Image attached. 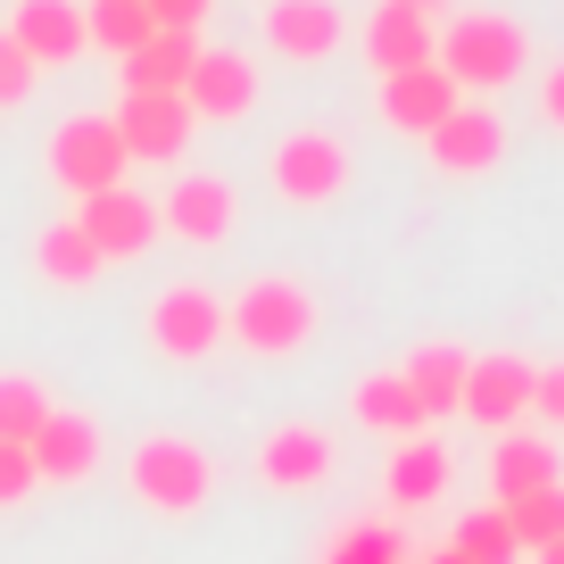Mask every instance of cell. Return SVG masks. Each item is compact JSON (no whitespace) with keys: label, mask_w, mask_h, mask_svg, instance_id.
Segmentation results:
<instances>
[{"label":"cell","mask_w":564,"mask_h":564,"mask_svg":"<svg viewBox=\"0 0 564 564\" xmlns=\"http://www.w3.org/2000/svg\"><path fill=\"white\" fill-rule=\"evenodd\" d=\"M159 225L183 249H225L232 225H241V199H232L225 175H175V192L159 199Z\"/></svg>","instance_id":"ba28073f"},{"label":"cell","mask_w":564,"mask_h":564,"mask_svg":"<svg viewBox=\"0 0 564 564\" xmlns=\"http://www.w3.org/2000/svg\"><path fill=\"white\" fill-rule=\"evenodd\" d=\"M432 51H441V25L423 18V9H406V0H382V9L366 18V58H373V75L432 67Z\"/></svg>","instance_id":"e0dca14e"},{"label":"cell","mask_w":564,"mask_h":564,"mask_svg":"<svg viewBox=\"0 0 564 564\" xmlns=\"http://www.w3.org/2000/svg\"><path fill=\"white\" fill-rule=\"evenodd\" d=\"M192 58H199V34H150L133 58H117V75H124V91H183Z\"/></svg>","instance_id":"cb8c5ba5"},{"label":"cell","mask_w":564,"mask_h":564,"mask_svg":"<svg viewBox=\"0 0 564 564\" xmlns=\"http://www.w3.org/2000/svg\"><path fill=\"white\" fill-rule=\"evenodd\" d=\"M540 564H564V540H547V547H540Z\"/></svg>","instance_id":"d590c367"},{"label":"cell","mask_w":564,"mask_h":564,"mask_svg":"<svg viewBox=\"0 0 564 564\" xmlns=\"http://www.w3.org/2000/svg\"><path fill=\"white\" fill-rule=\"evenodd\" d=\"M117 141H124V159L141 166H175L183 159V141H192V108H183V91H124L117 100Z\"/></svg>","instance_id":"52a82bcc"},{"label":"cell","mask_w":564,"mask_h":564,"mask_svg":"<svg viewBox=\"0 0 564 564\" xmlns=\"http://www.w3.org/2000/svg\"><path fill=\"white\" fill-rule=\"evenodd\" d=\"M415 564H465V556H457V547H432V556H415Z\"/></svg>","instance_id":"e575fe53"},{"label":"cell","mask_w":564,"mask_h":564,"mask_svg":"<svg viewBox=\"0 0 564 564\" xmlns=\"http://www.w3.org/2000/svg\"><path fill=\"white\" fill-rule=\"evenodd\" d=\"M42 415H51V399H42L34 373H0V441L25 448V441L42 432Z\"/></svg>","instance_id":"83f0119b"},{"label":"cell","mask_w":564,"mask_h":564,"mask_svg":"<svg viewBox=\"0 0 564 564\" xmlns=\"http://www.w3.org/2000/svg\"><path fill=\"white\" fill-rule=\"evenodd\" d=\"M457 100H465V91L441 75V58H432V67H406V75H382V124H390V133H415V141L441 133Z\"/></svg>","instance_id":"2e32d148"},{"label":"cell","mask_w":564,"mask_h":564,"mask_svg":"<svg viewBox=\"0 0 564 564\" xmlns=\"http://www.w3.org/2000/svg\"><path fill=\"white\" fill-rule=\"evenodd\" d=\"M124 490L150 514L183 523V514H199L216 498V457L199 441H183V432H150V441H133V457H124Z\"/></svg>","instance_id":"7a4b0ae2"},{"label":"cell","mask_w":564,"mask_h":564,"mask_svg":"<svg viewBox=\"0 0 564 564\" xmlns=\"http://www.w3.org/2000/svg\"><path fill=\"white\" fill-rule=\"evenodd\" d=\"M9 42H18L34 67H75V58L91 51L84 9H75V0H18V18H9Z\"/></svg>","instance_id":"9a60e30c"},{"label":"cell","mask_w":564,"mask_h":564,"mask_svg":"<svg viewBox=\"0 0 564 564\" xmlns=\"http://www.w3.org/2000/svg\"><path fill=\"white\" fill-rule=\"evenodd\" d=\"M448 490V448L432 441V432H415V441H399L390 448V474H382V498L399 514H423L432 498Z\"/></svg>","instance_id":"ffe728a7"},{"label":"cell","mask_w":564,"mask_h":564,"mask_svg":"<svg viewBox=\"0 0 564 564\" xmlns=\"http://www.w3.org/2000/svg\"><path fill=\"white\" fill-rule=\"evenodd\" d=\"M183 108L208 117V124H241L249 108H258V67H249L241 51H208V42H199L192 75H183Z\"/></svg>","instance_id":"8fae6325"},{"label":"cell","mask_w":564,"mask_h":564,"mask_svg":"<svg viewBox=\"0 0 564 564\" xmlns=\"http://www.w3.org/2000/svg\"><path fill=\"white\" fill-rule=\"evenodd\" d=\"M141 9H150V25H159V34H199L216 0H141Z\"/></svg>","instance_id":"1f68e13d"},{"label":"cell","mask_w":564,"mask_h":564,"mask_svg":"<svg viewBox=\"0 0 564 564\" xmlns=\"http://www.w3.org/2000/svg\"><path fill=\"white\" fill-rule=\"evenodd\" d=\"M349 415L366 423V432H382V441H415V432H432V415L415 406V390H406L399 366H390V373H366V382H357V399H349Z\"/></svg>","instance_id":"44dd1931"},{"label":"cell","mask_w":564,"mask_h":564,"mask_svg":"<svg viewBox=\"0 0 564 564\" xmlns=\"http://www.w3.org/2000/svg\"><path fill=\"white\" fill-rule=\"evenodd\" d=\"M531 415H540L547 432H564V357L531 366Z\"/></svg>","instance_id":"f546056e"},{"label":"cell","mask_w":564,"mask_h":564,"mask_svg":"<svg viewBox=\"0 0 564 564\" xmlns=\"http://www.w3.org/2000/svg\"><path fill=\"white\" fill-rule=\"evenodd\" d=\"M25 457H34L42 481H91L100 474V423H91L84 406H51L42 432L25 441Z\"/></svg>","instance_id":"5bb4252c"},{"label":"cell","mask_w":564,"mask_h":564,"mask_svg":"<svg viewBox=\"0 0 564 564\" xmlns=\"http://www.w3.org/2000/svg\"><path fill=\"white\" fill-rule=\"evenodd\" d=\"M432 58H441V75L465 100H490V91H507L531 67V34L514 18H498V9H465V18L441 25V51Z\"/></svg>","instance_id":"6da1fadb"},{"label":"cell","mask_w":564,"mask_h":564,"mask_svg":"<svg viewBox=\"0 0 564 564\" xmlns=\"http://www.w3.org/2000/svg\"><path fill=\"white\" fill-rule=\"evenodd\" d=\"M556 481V441H540V432H498V448H490V507H507V498H531V490H547Z\"/></svg>","instance_id":"d6986e66"},{"label":"cell","mask_w":564,"mask_h":564,"mask_svg":"<svg viewBox=\"0 0 564 564\" xmlns=\"http://www.w3.org/2000/svg\"><path fill=\"white\" fill-rule=\"evenodd\" d=\"M265 183H274V199H291V208H324V199L349 192V141L324 133V124H300V133H282L274 150H265Z\"/></svg>","instance_id":"277c9868"},{"label":"cell","mask_w":564,"mask_h":564,"mask_svg":"<svg viewBox=\"0 0 564 564\" xmlns=\"http://www.w3.org/2000/svg\"><path fill=\"white\" fill-rule=\"evenodd\" d=\"M448 547H457L465 564H514V556H523V540H514L507 507H474L457 531H448Z\"/></svg>","instance_id":"484cf974"},{"label":"cell","mask_w":564,"mask_h":564,"mask_svg":"<svg viewBox=\"0 0 564 564\" xmlns=\"http://www.w3.org/2000/svg\"><path fill=\"white\" fill-rule=\"evenodd\" d=\"M34 265H42V282H58V291H91V282L108 274V258L84 241V225H75V216H58V225L34 241Z\"/></svg>","instance_id":"603a6c76"},{"label":"cell","mask_w":564,"mask_h":564,"mask_svg":"<svg viewBox=\"0 0 564 564\" xmlns=\"http://www.w3.org/2000/svg\"><path fill=\"white\" fill-rule=\"evenodd\" d=\"M457 415H474L481 432H514V423L531 415V357L498 349V357H474L465 366V399Z\"/></svg>","instance_id":"30bf717a"},{"label":"cell","mask_w":564,"mask_h":564,"mask_svg":"<svg viewBox=\"0 0 564 564\" xmlns=\"http://www.w3.org/2000/svg\"><path fill=\"white\" fill-rule=\"evenodd\" d=\"M507 523H514V540H523V556H540L547 540H564V481H547V490H531V498H507Z\"/></svg>","instance_id":"4316f807"},{"label":"cell","mask_w":564,"mask_h":564,"mask_svg":"<svg viewBox=\"0 0 564 564\" xmlns=\"http://www.w3.org/2000/svg\"><path fill=\"white\" fill-rule=\"evenodd\" d=\"M84 34H91V51L133 58L159 25H150V9H141V0H84Z\"/></svg>","instance_id":"d4e9b609"},{"label":"cell","mask_w":564,"mask_h":564,"mask_svg":"<svg viewBox=\"0 0 564 564\" xmlns=\"http://www.w3.org/2000/svg\"><path fill=\"white\" fill-rule=\"evenodd\" d=\"M406 9H423V18H432V9H441V0H406Z\"/></svg>","instance_id":"8d00e7d4"},{"label":"cell","mask_w":564,"mask_h":564,"mask_svg":"<svg viewBox=\"0 0 564 564\" xmlns=\"http://www.w3.org/2000/svg\"><path fill=\"white\" fill-rule=\"evenodd\" d=\"M324 564H406V547H399L390 523H349L333 547H324Z\"/></svg>","instance_id":"f1b7e54d"},{"label":"cell","mask_w":564,"mask_h":564,"mask_svg":"<svg viewBox=\"0 0 564 564\" xmlns=\"http://www.w3.org/2000/svg\"><path fill=\"white\" fill-rule=\"evenodd\" d=\"M423 150H432L441 175H490V166L507 159V117L481 108V100H457L441 133H423Z\"/></svg>","instance_id":"7c38bea8"},{"label":"cell","mask_w":564,"mask_h":564,"mask_svg":"<svg viewBox=\"0 0 564 564\" xmlns=\"http://www.w3.org/2000/svg\"><path fill=\"white\" fill-rule=\"evenodd\" d=\"M540 117H547V124L564 133V58H556V67L540 75Z\"/></svg>","instance_id":"836d02e7"},{"label":"cell","mask_w":564,"mask_h":564,"mask_svg":"<svg viewBox=\"0 0 564 564\" xmlns=\"http://www.w3.org/2000/svg\"><path fill=\"white\" fill-rule=\"evenodd\" d=\"M34 457H25V448H9L0 441V507H25V498H34Z\"/></svg>","instance_id":"d6a6232c"},{"label":"cell","mask_w":564,"mask_h":564,"mask_svg":"<svg viewBox=\"0 0 564 564\" xmlns=\"http://www.w3.org/2000/svg\"><path fill=\"white\" fill-rule=\"evenodd\" d=\"M333 474V441H324L316 423H282L258 441V481L265 490H316Z\"/></svg>","instance_id":"ac0fdd59"},{"label":"cell","mask_w":564,"mask_h":564,"mask_svg":"<svg viewBox=\"0 0 564 564\" xmlns=\"http://www.w3.org/2000/svg\"><path fill=\"white\" fill-rule=\"evenodd\" d=\"M258 34L274 42V58H291V67H316V58L340 51V0H265Z\"/></svg>","instance_id":"4fadbf2b"},{"label":"cell","mask_w":564,"mask_h":564,"mask_svg":"<svg viewBox=\"0 0 564 564\" xmlns=\"http://www.w3.org/2000/svg\"><path fill=\"white\" fill-rule=\"evenodd\" d=\"M465 366H474V357H465L457 340H432V349H415L399 373H406V390H415V406L441 423V415H457V399H465Z\"/></svg>","instance_id":"7402d4cb"},{"label":"cell","mask_w":564,"mask_h":564,"mask_svg":"<svg viewBox=\"0 0 564 564\" xmlns=\"http://www.w3.org/2000/svg\"><path fill=\"white\" fill-rule=\"evenodd\" d=\"M150 349L175 357V366H199V357L225 349V300L208 282H166L150 300Z\"/></svg>","instance_id":"8992f818"},{"label":"cell","mask_w":564,"mask_h":564,"mask_svg":"<svg viewBox=\"0 0 564 564\" xmlns=\"http://www.w3.org/2000/svg\"><path fill=\"white\" fill-rule=\"evenodd\" d=\"M34 75H42V67L18 51V42H9V25H0V108H18L25 91H34Z\"/></svg>","instance_id":"4dcf8cb0"},{"label":"cell","mask_w":564,"mask_h":564,"mask_svg":"<svg viewBox=\"0 0 564 564\" xmlns=\"http://www.w3.org/2000/svg\"><path fill=\"white\" fill-rule=\"evenodd\" d=\"M75 225H84V241L100 249L108 265H117V258H141V249L166 241L159 199H141L133 183H117V192H100V199H75Z\"/></svg>","instance_id":"9c48e42d"},{"label":"cell","mask_w":564,"mask_h":564,"mask_svg":"<svg viewBox=\"0 0 564 564\" xmlns=\"http://www.w3.org/2000/svg\"><path fill=\"white\" fill-rule=\"evenodd\" d=\"M124 141H117V124L108 117H67L51 133V183L67 199H100V192H117L124 183Z\"/></svg>","instance_id":"5b68a950"},{"label":"cell","mask_w":564,"mask_h":564,"mask_svg":"<svg viewBox=\"0 0 564 564\" xmlns=\"http://www.w3.org/2000/svg\"><path fill=\"white\" fill-rule=\"evenodd\" d=\"M225 340L249 357H300L316 340V291L300 274H258L241 300H225Z\"/></svg>","instance_id":"3957f363"}]
</instances>
